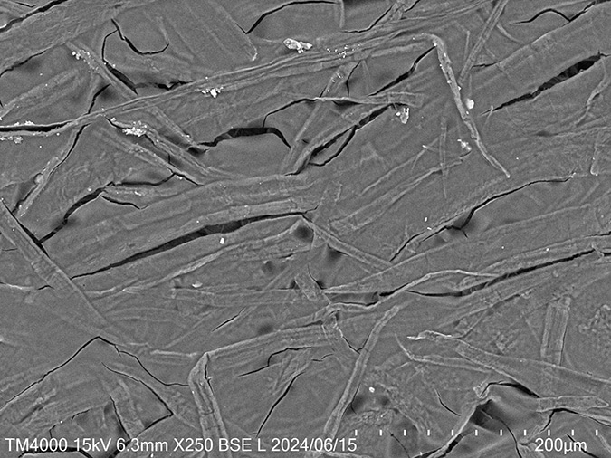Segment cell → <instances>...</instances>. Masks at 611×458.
Masks as SVG:
<instances>
[{
	"instance_id": "obj_1",
	"label": "cell",
	"mask_w": 611,
	"mask_h": 458,
	"mask_svg": "<svg viewBox=\"0 0 611 458\" xmlns=\"http://www.w3.org/2000/svg\"><path fill=\"white\" fill-rule=\"evenodd\" d=\"M104 324L74 281L62 288L1 283V407L100 337Z\"/></svg>"
},
{
	"instance_id": "obj_7",
	"label": "cell",
	"mask_w": 611,
	"mask_h": 458,
	"mask_svg": "<svg viewBox=\"0 0 611 458\" xmlns=\"http://www.w3.org/2000/svg\"><path fill=\"white\" fill-rule=\"evenodd\" d=\"M1 283L24 287L48 286L37 265L16 247L1 243Z\"/></svg>"
},
{
	"instance_id": "obj_5",
	"label": "cell",
	"mask_w": 611,
	"mask_h": 458,
	"mask_svg": "<svg viewBox=\"0 0 611 458\" xmlns=\"http://www.w3.org/2000/svg\"><path fill=\"white\" fill-rule=\"evenodd\" d=\"M129 439L110 400L56 425L51 430L49 449L73 447L92 457H107L123 450Z\"/></svg>"
},
{
	"instance_id": "obj_6",
	"label": "cell",
	"mask_w": 611,
	"mask_h": 458,
	"mask_svg": "<svg viewBox=\"0 0 611 458\" xmlns=\"http://www.w3.org/2000/svg\"><path fill=\"white\" fill-rule=\"evenodd\" d=\"M202 430L177 415L150 425L131 439L117 457H203Z\"/></svg>"
},
{
	"instance_id": "obj_8",
	"label": "cell",
	"mask_w": 611,
	"mask_h": 458,
	"mask_svg": "<svg viewBox=\"0 0 611 458\" xmlns=\"http://www.w3.org/2000/svg\"><path fill=\"white\" fill-rule=\"evenodd\" d=\"M23 457H32V458H36V457H86L84 454H82L80 452H64L61 450L60 452L53 451V452H44V453H28Z\"/></svg>"
},
{
	"instance_id": "obj_4",
	"label": "cell",
	"mask_w": 611,
	"mask_h": 458,
	"mask_svg": "<svg viewBox=\"0 0 611 458\" xmlns=\"http://www.w3.org/2000/svg\"><path fill=\"white\" fill-rule=\"evenodd\" d=\"M85 125L81 119L46 132L3 130L1 187L46 177L67 157Z\"/></svg>"
},
{
	"instance_id": "obj_2",
	"label": "cell",
	"mask_w": 611,
	"mask_h": 458,
	"mask_svg": "<svg viewBox=\"0 0 611 458\" xmlns=\"http://www.w3.org/2000/svg\"><path fill=\"white\" fill-rule=\"evenodd\" d=\"M136 134L106 119L82 128L64 160L13 213L35 239L51 236L84 197L112 185L158 181L168 173L163 160Z\"/></svg>"
},
{
	"instance_id": "obj_3",
	"label": "cell",
	"mask_w": 611,
	"mask_h": 458,
	"mask_svg": "<svg viewBox=\"0 0 611 458\" xmlns=\"http://www.w3.org/2000/svg\"><path fill=\"white\" fill-rule=\"evenodd\" d=\"M104 357V345L95 339L67 364L1 407V439L13 456L47 450L56 425L112 400L113 370Z\"/></svg>"
}]
</instances>
